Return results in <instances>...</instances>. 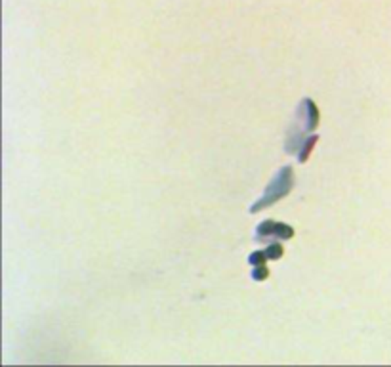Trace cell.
<instances>
[{"label": "cell", "mask_w": 391, "mask_h": 367, "mask_svg": "<svg viewBox=\"0 0 391 367\" xmlns=\"http://www.w3.org/2000/svg\"><path fill=\"white\" fill-rule=\"evenodd\" d=\"M267 276H269V271L265 266H254V271H252V280L256 281H264L267 280Z\"/></svg>", "instance_id": "52a82bcc"}, {"label": "cell", "mask_w": 391, "mask_h": 367, "mask_svg": "<svg viewBox=\"0 0 391 367\" xmlns=\"http://www.w3.org/2000/svg\"><path fill=\"white\" fill-rule=\"evenodd\" d=\"M298 119L302 120L300 128L294 127L288 132L287 147H285L288 153L298 152L303 145V142L307 140V138H305L307 132H313V130L317 128V125H319V109H317V105L313 104V100H309V98L302 100L300 109H298Z\"/></svg>", "instance_id": "6da1fadb"}, {"label": "cell", "mask_w": 391, "mask_h": 367, "mask_svg": "<svg viewBox=\"0 0 391 367\" xmlns=\"http://www.w3.org/2000/svg\"><path fill=\"white\" fill-rule=\"evenodd\" d=\"M265 255L269 260H277L283 256V247H280V243H271L269 247L265 249Z\"/></svg>", "instance_id": "5b68a950"}, {"label": "cell", "mask_w": 391, "mask_h": 367, "mask_svg": "<svg viewBox=\"0 0 391 367\" xmlns=\"http://www.w3.org/2000/svg\"><path fill=\"white\" fill-rule=\"evenodd\" d=\"M294 186V172H292V167H283L280 172L271 180V184L267 186L265 193L256 201L250 213H258V211H264L265 207H269L273 203H277L283 197H287L290 190Z\"/></svg>", "instance_id": "7a4b0ae2"}, {"label": "cell", "mask_w": 391, "mask_h": 367, "mask_svg": "<svg viewBox=\"0 0 391 367\" xmlns=\"http://www.w3.org/2000/svg\"><path fill=\"white\" fill-rule=\"evenodd\" d=\"M317 140H319L317 136H309V138L303 142V145L300 147V155H298V161H300V163H305V161L309 159V153H312L313 145L317 144Z\"/></svg>", "instance_id": "277c9868"}, {"label": "cell", "mask_w": 391, "mask_h": 367, "mask_svg": "<svg viewBox=\"0 0 391 367\" xmlns=\"http://www.w3.org/2000/svg\"><path fill=\"white\" fill-rule=\"evenodd\" d=\"M265 260H267L265 251H256V253H252L250 258H248V262L252 264V266H265Z\"/></svg>", "instance_id": "8992f818"}, {"label": "cell", "mask_w": 391, "mask_h": 367, "mask_svg": "<svg viewBox=\"0 0 391 367\" xmlns=\"http://www.w3.org/2000/svg\"><path fill=\"white\" fill-rule=\"evenodd\" d=\"M269 238H275V240H290V238H294V228H292V226H287V224L265 220L264 224H260V226L256 228V240L267 241Z\"/></svg>", "instance_id": "3957f363"}]
</instances>
